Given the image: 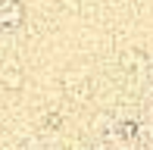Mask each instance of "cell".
I'll return each instance as SVG.
<instances>
[{
	"mask_svg": "<svg viewBox=\"0 0 153 150\" xmlns=\"http://www.w3.org/2000/svg\"><path fill=\"white\" fill-rule=\"evenodd\" d=\"M0 78H3L6 88H19V85H22V75H19V72H3Z\"/></svg>",
	"mask_w": 153,
	"mask_h": 150,
	"instance_id": "1",
	"label": "cell"
}]
</instances>
